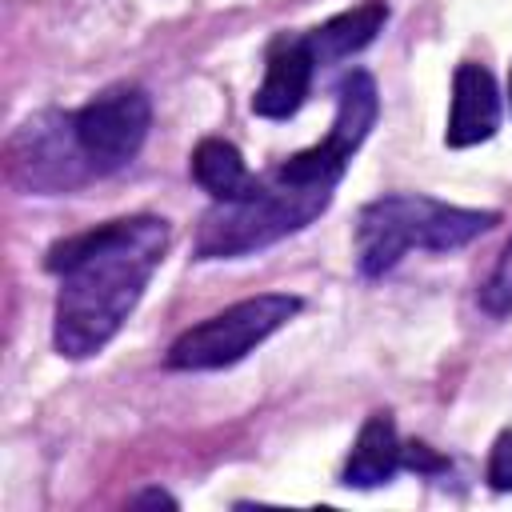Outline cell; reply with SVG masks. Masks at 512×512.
<instances>
[{"label":"cell","mask_w":512,"mask_h":512,"mask_svg":"<svg viewBox=\"0 0 512 512\" xmlns=\"http://www.w3.org/2000/svg\"><path fill=\"white\" fill-rule=\"evenodd\" d=\"M168 248V224L160 216L108 220L100 228L56 240L44 268L60 276L56 296V352L84 360L100 352L132 316Z\"/></svg>","instance_id":"1"},{"label":"cell","mask_w":512,"mask_h":512,"mask_svg":"<svg viewBox=\"0 0 512 512\" xmlns=\"http://www.w3.org/2000/svg\"><path fill=\"white\" fill-rule=\"evenodd\" d=\"M496 224V212L440 204L432 196H380L360 208L356 220V264L364 276H384L408 248L452 252Z\"/></svg>","instance_id":"2"},{"label":"cell","mask_w":512,"mask_h":512,"mask_svg":"<svg viewBox=\"0 0 512 512\" xmlns=\"http://www.w3.org/2000/svg\"><path fill=\"white\" fill-rule=\"evenodd\" d=\"M332 200V184H296L272 176L256 192L240 200H216L196 228V256L200 260H232L260 252L288 232L312 224Z\"/></svg>","instance_id":"3"},{"label":"cell","mask_w":512,"mask_h":512,"mask_svg":"<svg viewBox=\"0 0 512 512\" xmlns=\"http://www.w3.org/2000/svg\"><path fill=\"white\" fill-rule=\"evenodd\" d=\"M296 312H300V296L292 292H260V296L236 300L232 308L180 332L168 348V368H180V372L228 368L244 360L252 348H260L272 332H280Z\"/></svg>","instance_id":"4"},{"label":"cell","mask_w":512,"mask_h":512,"mask_svg":"<svg viewBox=\"0 0 512 512\" xmlns=\"http://www.w3.org/2000/svg\"><path fill=\"white\" fill-rule=\"evenodd\" d=\"M376 112H380V92H376V80L364 72V68H352L344 80H340V92H336V120L328 128V136L296 156H288L276 176L280 180H296V184H332L344 176L352 152L364 144L368 128L376 124Z\"/></svg>","instance_id":"5"},{"label":"cell","mask_w":512,"mask_h":512,"mask_svg":"<svg viewBox=\"0 0 512 512\" xmlns=\"http://www.w3.org/2000/svg\"><path fill=\"white\" fill-rule=\"evenodd\" d=\"M76 124V140L84 160L92 164L96 176L104 172H120L124 164L136 160V152L148 140L152 128V104L140 88H108L96 100H88L80 112H72Z\"/></svg>","instance_id":"6"},{"label":"cell","mask_w":512,"mask_h":512,"mask_svg":"<svg viewBox=\"0 0 512 512\" xmlns=\"http://www.w3.org/2000/svg\"><path fill=\"white\" fill-rule=\"evenodd\" d=\"M8 172L16 184L32 192H64V188H76L84 176H92V164L80 152L72 116L44 112L20 124V132L8 144Z\"/></svg>","instance_id":"7"},{"label":"cell","mask_w":512,"mask_h":512,"mask_svg":"<svg viewBox=\"0 0 512 512\" xmlns=\"http://www.w3.org/2000/svg\"><path fill=\"white\" fill-rule=\"evenodd\" d=\"M312 72H316V56H312L304 36L276 40V48L268 52L264 80L252 96V112L264 120H288L292 112H300L308 84H312Z\"/></svg>","instance_id":"8"},{"label":"cell","mask_w":512,"mask_h":512,"mask_svg":"<svg viewBox=\"0 0 512 512\" xmlns=\"http://www.w3.org/2000/svg\"><path fill=\"white\" fill-rule=\"evenodd\" d=\"M500 124V92L484 64H460L452 76V112L444 140L448 148H472L488 140Z\"/></svg>","instance_id":"9"},{"label":"cell","mask_w":512,"mask_h":512,"mask_svg":"<svg viewBox=\"0 0 512 512\" xmlns=\"http://www.w3.org/2000/svg\"><path fill=\"white\" fill-rule=\"evenodd\" d=\"M388 24V4L384 0H364L332 20H324L320 28H312L304 40L316 56V64H332V60H344L360 48H368L376 40V32Z\"/></svg>","instance_id":"10"},{"label":"cell","mask_w":512,"mask_h":512,"mask_svg":"<svg viewBox=\"0 0 512 512\" xmlns=\"http://www.w3.org/2000/svg\"><path fill=\"white\" fill-rule=\"evenodd\" d=\"M400 468V440H396V424L388 412H372L352 444V456L344 464V484L348 488H376L384 480H392V472Z\"/></svg>","instance_id":"11"},{"label":"cell","mask_w":512,"mask_h":512,"mask_svg":"<svg viewBox=\"0 0 512 512\" xmlns=\"http://www.w3.org/2000/svg\"><path fill=\"white\" fill-rule=\"evenodd\" d=\"M192 176H196V184L212 200H240V196H248V192L260 188V180L248 172L240 148L228 144V140H216V136H208V140L196 144V152H192Z\"/></svg>","instance_id":"12"},{"label":"cell","mask_w":512,"mask_h":512,"mask_svg":"<svg viewBox=\"0 0 512 512\" xmlns=\"http://www.w3.org/2000/svg\"><path fill=\"white\" fill-rule=\"evenodd\" d=\"M480 308H484L488 316H508V312H512V236H508V244L500 248V256H496L488 280L480 284Z\"/></svg>","instance_id":"13"},{"label":"cell","mask_w":512,"mask_h":512,"mask_svg":"<svg viewBox=\"0 0 512 512\" xmlns=\"http://www.w3.org/2000/svg\"><path fill=\"white\" fill-rule=\"evenodd\" d=\"M488 484L496 492H512V432H500L488 452Z\"/></svg>","instance_id":"14"},{"label":"cell","mask_w":512,"mask_h":512,"mask_svg":"<svg viewBox=\"0 0 512 512\" xmlns=\"http://www.w3.org/2000/svg\"><path fill=\"white\" fill-rule=\"evenodd\" d=\"M400 464H408L416 472H436V468H444V456H432L424 444H408V448H400Z\"/></svg>","instance_id":"15"},{"label":"cell","mask_w":512,"mask_h":512,"mask_svg":"<svg viewBox=\"0 0 512 512\" xmlns=\"http://www.w3.org/2000/svg\"><path fill=\"white\" fill-rule=\"evenodd\" d=\"M132 508H176V500L168 496V492H160V488H148V492H136L132 500H128Z\"/></svg>","instance_id":"16"},{"label":"cell","mask_w":512,"mask_h":512,"mask_svg":"<svg viewBox=\"0 0 512 512\" xmlns=\"http://www.w3.org/2000/svg\"><path fill=\"white\" fill-rule=\"evenodd\" d=\"M508 96H512V72H508Z\"/></svg>","instance_id":"17"}]
</instances>
